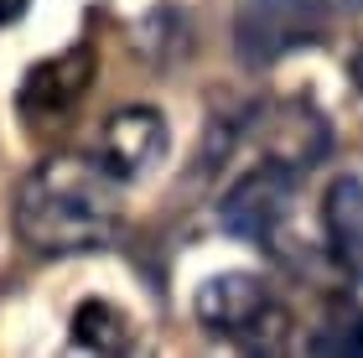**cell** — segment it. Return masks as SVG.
<instances>
[{"mask_svg":"<svg viewBox=\"0 0 363 358\" xmlns=\"http://www.w3.org/2000/svg\"><path fill=\"white\" fill-rule=\"evenodd\" d=\"M353 6H363V0H353Z\"/></svg>","mask_w":363,"mask_h":358,"instance_id":"12","label":"cell"},{"mask_svg":"<svg viewBox=\"0 0 363 358\" xmlns=\"http://www.w3.org/2000/svg\"><path fill=\"white\" fill-rule=\"evenodd\" d=\"M167 145H172V130L156 104H125L99 130V167L114 172V182H135V177L156 172Z\"/></svg>","mask_w":363,"mask_h":358,"instance_id":"4","label":"cell"},{"mask_svg":"<svg viewBox=\"0 0 363 358\" xmlns=\"http://www.w3.org/2000/svg\"><path fill=\"white\" fill-rule=\"evenodd\" d=\"M94 73H99L94 42H78V47H68V52L37 62V68L21 78V89H16V104H21V115H31V120L68 115V109L89 94Z\"/></svg>","mask_w":363,"mask_h":358,"instance_id":"6","label":"cell"},{"mask_svg":"<svg viewBox=\"0 0 363 358\" xmlns=\"http://www.w3.org/2000/svg\"><path fill=\"white\" fill-rule=\"evenodd\" d=\"M73 343L78 348H94V353H125L135 343V328H130V317L120 312L114 301H84L73 312Z\"/></svg>","mask_w":363,"mask_h":358,"instance_id":"9","label":"cell"},{"mask_svg":"<svg viewBox=\"0 0 363 358\" xmlns=\"http://www.w3.org/2000/svg\"><path fill=\"white\" fill-rule=\"evenodd\" d=\"M120 187L114 172L84 156L37 161L11 198V223L37 254H89L109 250L120 234Z\"/></svg>","mask_w":363,"mask_h":358,"instance_id":"1","label":"cell"},{"mask_svg":"<svg viewBox=\"0 0 363 358\" xmlns=\"http://www.w3.org/2000/svg\"><path fill=\"white\" fill-rule=\"evenodd\" d=\"M291 208H296V167H286V161H259V167H250L223 192L218 223L234 239L275 244L280 229H286V218H291Z\"/></svg>","mask_w":363,"mask_h":358,"instance_id":"3","label":"cell"},{"mask_svg":"<svg viewBox=\"0 0 363 358\" xmlns=\"http://www.w3.org/2000/svg\"><path fill=\"white\" fill-rule=\"evenodd\" d=\"M31 0H0V26H11V21H21Z\"/></svg>","mask_w":363,"mask_h":358,"instance_id":"10","label":"cell"},{"mask_svg":"<svg viewBox=\"0 0 363 358\" xmlns=\"http://www.w3.org/2000/svg\"><path fill=\"white\" fill-rule=\"evenodd\" d=\"M306 353H322V358H363V301L337 291L327 296L317 328L306 332Z\"/></svg>","mask_w":363,"mask_h":358,"instance_id":"8","label":"cell"},{"mask_svg":"<svg viewBox=\"0 0 363 358\" xmlns=\"http://www.w3.org/2000/svg\"><path fill=\"white\" fill-rule=\"evenodd\" d=\"M322 218H327V234H333L337 259L363 270V177H337V182L327 187Z\"/></svg>","mask_w":363,"mask_h":358,"instance_id":"7","label":"cell"},{"mask_svg":"<svg viewBox=\"0 0 363 358\" xmlns=\"http://www.w3.org/2000/svg\"><path fill=\"white\" fill-rule=\"evenodd\" d=\"M358 84H363V57H358Z\"/></svg>","mask_w":363,"mask_h":358,"instance_id":"11","label":"cell"},{"mask_svg":"<svg viewBox=\"0 0 363 358\" xmlns=\"http://www.w3.org/2000/svg\"><path fill=\"white\" fill-rule=\"evenodd\" d=\"M197 322L213 337L244 348H275L286 332V306L270 296V286L250 270H223L197 286Z\"/></svg>","mask_w":363,"mask_h":358,"instance_id":"2","label":"cell"},{"mask_svg":"<svg viewBox=\"0 0 363 358\" xmlns=\"http://www.w3.org/2000/svg\"><path fill=\"white\" fill-rule=\"evenodd\" d=\"M234 31H239L234 47L244 62H275L280 52L322 37V11L306 6V0H259L239 16Z\"/></svg>","mask_w":363,"mask_h":358,"instance_id":"5","label":"cell"}]
</instances>
